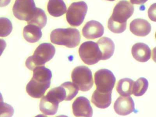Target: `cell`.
Masks as SVG:
<instances>
[{
    "label": "cell",
    "instance_id": "obj_1",
    "mask_svg": "<svg viewBox=\"0 0 156 117\" xmlns=\"http://www.w3.org/2000/svg\"><path fill=\"white\" fill-rule=\"evenodd\" d=\"M52 75L51 70L44 66H40L33 69V76L26 86V91L31 97L41 98L51 86Z\"/></svg>",
    "mask_w": 156,
    "mask_h": 117
},
{
    "label": "cell",
    "instance_id": "obj_2",
    "mask_svg": "<svg viewBox=\"0 0 156 117\" xmlns=\"http://www.w3.org/2000/svg\"><path fill=\"white\" fill-rule=\"evenodd\" d=\"M51 40L55 44L73 48L79 45L81 35L80 32L76 28H58L52 31Z\"/></svg>",
    "mask_w": 156,
    "mask_h": 117
},
{
    "label": "cell",
    "instance_id": "obj_3",
    "mask_svg": "<svg viewBox=\"0 0 156 117\" xmlns=\"http://www.w3.org/2000/svg\"><path fill=\"white\" fill-rule=\"evenodd\" d=\"M55 53V47L50 43H42L36 48L33 55L29 57L25 65L31 70L35 67L43 66L53 58Z\"/></svg>",
    "mask_w": 156,
    "mask_h": 117
},
{
    "label": "cell",
    "instance_id": "obj_4",
    "mask_svg": "<svg viewBox=\"0 0 156 117\" xmlns=\"http://www.w3.org/2000/svg\"><path fill=\"white\" fill-rule=\"evenodd\" d=\"M71 77L73 83L81 91L90 90L94 85L92 71L85 66H79L74 68L72 72Z\"/></svg>",
    "mask_w": 156,
    "mask_h": 117
},
{
    "label": "cell",
    "instance_id": "obj_5",
    "mask_svg": "<svg viewBox=\"0 0 156 117\" xmlns=\"http://www.w3.org/2000/svg\"><path fill=\"white\" fill-rule=\"evenodd\" d=\"M79 54L85 64L89 66L98 63L102 58V54L97 43L93 41L83 43L79 47Z\"/></svg>",
    "mask_w": 156,
    "mask_h": 117
},
{
    "label": "cell",
    "instance_id": "obj_6",
    "mask_svg": "<svg viewBox=\"0 0 156 117\" xmlns=\"http://www.w3.org/2000/svg\"><path fill=\"white\" fill-rule=\"evenodd\" d=\"M87 11V5L84 2H73L68 7L66 18L68 23L74 27H78L83 23Z\"/></svg>",
    "mask_w": 156,
    "mask_h": 117
},
{
    "label": "cell",
    "instance_id": "obj_7",
    "mask_svg": "<svg viewBox=\"0 0 156 117\" xmlns=\"http://www.w3.org/2000/svg\"><path fill=\"white\" fill-rule=\"evenodd\" d=\"M94 81L96 90L103 93H108L112 92L116 78L112 71L103 69L95 73Z\"/></svg>",
    "mask_w": 156,
    "mask_h": 117
},
{
    "label": "cell",
    "instance_id": "obj_8",
    "mask_svg": "<svg viewBox=\"0 0 156 117\" xmlns=\"http://www.w3.org/2000/svg\"><path fill=\"white\" fill-rule=\"evenodd\" d=\"M36 8L34 0H16L12 11L17 19L28 22L34 15Z\"/></svg>",
    "mask_w": 156,
    "mask_h": 117
},
{
    "label": "cell",
    "instance_id": "obj_9",
    "mask_svg": "<svg viewBox=\"0 0 156 117\" xmlns=\"http://www.w3.org/2000/svg\"><path fill=\"white\" fill-rule=\"evenodd\" d=\"M134 11V7L132 4L129 1L122 0L115 6L110 18L119 23H126L127 21L132 15Z\"/></svg>",
    "mask_w": 156,
    "mask_h": 117
},
{
    "label": "cell",
    "instance_id": "obj_10",
    "mask_svg": "<svg viewBox=\"0 0 156 117\" xmlns=\"http://www.w3.org/2000/svg\"><path fill=\"white\" fill-rule=\"evenodd\" d=\"M73 113L76 117H92L93 110L88 99L84 97L76 98L73 104Z\"/></svg>",
    "mask_w": 156,
    "mask_h": 117
},
{
    "label": "cell",
    "instance_id": "obj_11",
    "mask_svg": "<svg viewBox=\"0 0 156 117\" xmlns=\"http://www.w3.org/2000/svg\"><path fill=\"white\" fill-rule=\"evenodd\" d=\"M114 108L119 115L126 116L135 111V103L131 97L121 96L115 101Z\"/></svg>",
    "mask_w": 156,
    "mask_h": 117
},
{
    "label": "cell",
    "instance_id": "obj_12",
    "mask_svg": "<svg viewBox=\"0 0 156 117\" xmlns=\"http://www.w3.org/2000/svg\"><path fill=\"white\" fill-rule=\"evenodd\" d=\"M82 33L83 36L87 39H96L104 34V27L99 22L91 20L85 25L82 29Z\"/></svg>",
    "mask_w": 156,
    "mask_h": 117
},
{
    "label": "cell",
    "instance_id": "obj_13",
    "mask_svg": "<svg viewBox=\"0 0 156 117\" xmlns=\"http://www.w3.org/2000/svg\"><path fill=\"white\" fill-rule=\"evenodd\" d=\"M129 29L132 34L137 36L147 35L151 31V25L147 20L143 19H135L129 25Z\"/></svg>",
    "mask_w": 156,
    "mask_h": 117
},
{
    "label": "cell",
    "instance_id": "obj_14",
    "mask_svg": "<svg viewBox=\"0 0 156 117\" xmlns=\"http://www.w3.org/2000/svg\"><path fill=\"white\" fill-rule=\"evenodd\" d=\"M131 53L133 57L137 61L146 62L150 58L151 50L146 44L138 43L132 46Z\"/></svg>",
    "mask_w": 156,
    "mask_h": 117
},
{
    "label": "cell",
    "instance_id": "obj_15",
    "mask_svg": "<svg viewBox=\"0 0 156 117\" xmlns=\"http://www.w3.org/2000/svg\"><path fill=\"white\" fill-rule=\"evenodd\" d=\"M112 92L103 93L95 90L92 96L91 101L97 108L105 109L108 108L111 103Z\"/></svg>",
    "mask_w": 156,
    "mask_h": 117
},
{
    "label": "cell",
    "instance_id": "obj_16",
    "mask_svg": "<svg viewBox=\"0 0 156 117\" xmlns=\"http://www.w3.org/2000/svg\"><path fill=\"white\" fill-rule=\"evenodd\" d=\"M98 45L102 54L101 60H107L114 54L115 45L113 41L107 37H103L98 41Z\"/></svg>",
    "mask_w": 156,
    "mask_h": 117
},
{
    "label": "cell",
    "instance_id": "obj_17",
    "mask_svg": "<svg viewBox=\"0 0 156 117\" xmlns=\"http://www.w3.org/2000/svg\"><path fill=\"white\" fill-rule=\"evenodd\" d=\"M59 104L54 99L46 95L41 101L40 110L46 115H55L58 110Z\"/></svg>",
    "mask_w": 156,
    "mask_h": 117
},
{
    "label": "cell",
    "instance_id": "obj_18",
    "mask_svg": "<svg viewBox=\"0 0 156 117\" xmlns=\"http://www.w3.org/2000/svg\"><path fill=\"white\" fill-rule=\"evenodd\" d=\"M23 35L27 42L34 43L39 41L42 36L41 28L33 24H28L23 28Z\"/></svg>",
    "mask_w": 156,
    "mask_h": 117
},
{
    "label": "cell",
    "instance_id": "obj_19",
    "mask_svg": "<svg viewBox=\"0 0 156 117\" xmlns=\"http://www.w3.org/2000/svg\"><path fill=\"white\" fill-rule=\"evenodd\" d=\"M47 10L52 16L59 17L66 13L67 7L63 0H49Z\"/></svg>",
    "mask_w": 156,
    "mask_h": 117
},
{
    "label": "cell",
    "instance_id": "obj_20",
    "mask_svg": "<svg viewBox=\"0 0 156 117\" xmlns=\"http://www.w3.org/2000/svg\"><path fill=\"white\" fill-rule=\"evenodd\" d=\"M133 83L134 81L131 79H121L117 84L116 90L118 93L123 97H128L132 95Z\"/></svg>",
    "mask_w": 156,
    "mask_h": 117
},
{
    "label": "cell",
    "instance_id": "obj_21",
    "mask_svg": "<svg viewBox=\"0 0 156 117\" xmlns=\"http://www.w3.org/2000/svg\"><path fill=\"white\" fill-rule=\"evenodd\" d=\"M47 21V16L44 11L37 7L33 16L27 23L28 24L34 25L41 29L46 25Z\"/></svg>",
    "mask_w": 156,
    "mask_h": 117
},
{
    "label": "cell",
    "instance_id": "obj_22",
    "mask_svg": "<svg viewBox=\"0 0 156 117\" xmlns=\"http://www.w3.org/2000/svg\"><path fill=\"white\" fill-rule=\"evenodd\" d=\"M148 87V81L144 77L139 78L133 83L132 94L136 97H140L145 94Z\"/></svg>",
    "mask_w": 156,
    "mask_h": 117
},
{
    "label": "cell",
    "instance_id": "obj_23",
    "mask_svg": "<svg viewBox=\"0 0 156 117\" xmlns=\"http://www.w3.org/2000/svg\"><path fill=\"white\" fill-rule=\"evenodd\" d=\"M61 86L64 88L66 93L65 101L72 100L77 95L79 89L73 82L67 81L63 83Z\"/></svg>",
    "mask_w": 156,
    "mask_h": 117
},
{
    "label": "cell",
    "instance_id": "obj_24",
    "mask_svg": "<svg viewBox=\"0 0 156 117\" xmlns=\"http://www.w3.org/2000/svg\"><path fill=\"white\" fill-rule=\"evenodd\" d=\"M12 30V25L10 20L6 17H0V37L8 36Z\"/></svg>",
    "mask_w": 156,
    "mask_h": 117
},
{
    "label": "cell",
    "instance_id": "obj_25",
    "mask_svg": "<svg viewBox=\"0 0 156 117\" xmlns=\"http://www.w3.org/2000/svg\"><path fill=\"white\" fill-rule=\"evenodd\" d=\"M108 29L113 33L115 34H120L126 30V23L120 24L114 21L109 18L108 23Z\"/></svg>",
    "mask_w": 156,
    "mask_h": 117
},
{
    "label": "cell",
    "instance_id": "obj_26",
    "mask_svg": "<svg viewBox=\"0 0 156 117\" xmlns=\"http://www.w3.org/2000/svg\"><path fill=\"white\" fill-rule=\"evenodd\" d=\"M14 110L11 105L3 101L0 102V117H12Z\"/></svg>",
    "mask_w": 156,
    "mask_h": 117
},
{
    "label": "cell",
    "instance_id": "obj_27",
    "mask_svg": "<svg viewBox=\"0 0 156 117\" xmlns=\"http://www.w3.org/2000/svg\"><path fill=\"white\" fill-rule=\"evenodd\" d=\"M6 46H7V44L6 41L4 39L0 38V56L2 55Z\"/></svg>",
    "mask_w": 156,
    "mask_h": 117
},
{
    "label": "cell",
    "instance_id": "obj_28",
    "mask_svg": "<svg viewBox=\"0 0 156 117\" xmlns=\"http://www.w3.org/2000/svg\"><path fill=\"white\" fill-rule=\"evenodd\" d=\"M147 1L148 0H130L131 3L136 5L143 4Z\"/></svg>",
    "mask_w": 156,
    "mask_h": 117
},
{
    "label": "cell",
    "instance_id": "obj_29",
    "mask_svg": "<svg viewBox=\"0 0 156 117\" xmlns=\"http://www.w3.org/2000/svg\"><path fill=\"white\" fill-rule=\"evenodd\" d=\"M11 0H0V7L7 6L10 3Z\"/></svg>",
    "mask_w": 156,
    "mask_h": 117
},
{
    "label": "cell",
    "instance_id": "obj_30",
    "mask_svg": "<svg viewBox=\"0 0 156 117\" xmlns=\"http://www.w3.org/2000/svg\"><path fill=\"white\" fill-rule=\"evenodd\" d=\"M35 117H47V116H45L44 115H43V114H39V115H37V116H35Z\"/></svg>",
    "mask_w": 156,
    "mask_h": 117
},
{
    "label": "cell",
    "instance_id": "obj_31",
    "mask_svg": "<svg viewBox=\"0 0 156 117\" xmlns=\"http://www.w3.org/2000/svg\"><path fill=\"white\" fill-rule=\"evenodd\" d=\"M3 101V97H2V95L1 93L0 92V102Z\"/></svg>",
    "mask_w": 156,
    "mask_h": 117
},
{
    "label": "cell",
    "instance_id": "obj_32",
    "mask_svg": "<svg viewBox=\"0 0 156 117\" xmlns=\"http://www.w3.org/2000/svg\"><path fill=\"white\" fill-rule=\"evenodd\" d=\"M56 117H68V116H66V115H60V116H57Z\"/></svg>",
    "mask_w": 156,
    "mask_h": 117
},
{
    "label": "cell",
    "instance_id": "obj_33",
    "mask_svg": "<svg viewBox=\"0 0 156 117\" xmlns=\"http://www.w3.org/2000/svg\"><path fill=\"white\" fill-rule=\"evenodd\" d=\"M106 1H110V2H112V1H115V0H106Z\"/></svg>",
    "mask_w": 156,
    "mask_h": 117
}]
</instances>
